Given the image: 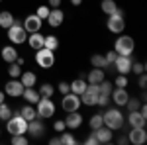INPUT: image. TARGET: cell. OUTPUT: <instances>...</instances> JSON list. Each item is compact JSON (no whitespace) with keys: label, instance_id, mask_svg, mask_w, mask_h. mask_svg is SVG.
I'll use <instances>...</instances> for the list:
<instances>
[{"label":"cell","instance_id":"6da1fadb","mask_svg":"<svg viewBox=\"0 0 147 145\" xmlns=\"http://www.w3.org/2000/svg\"><path fill=\"white\" fill-rule=\"evenodd\" d=\"M102 118H104V125H108L110 129H122L124 127V114L120 108H110V110H106L102 114Z\"/></svg>","mask_w":147,"mask_h":145},{"label":"cell","instance_id":"7a4b0ae2","mask_svg":"<svg viewBox=\"0 0 147 145\" xmlns=\"http://www.w3.org/2000/svg\"><path fill=\"white\" fill-rule=\"evenodd\" d=\"M134 49H136V41H134V37L120 34V37H118L116 43H114V51H116L118 55H131Z\"/></svg>","mask_w":147,"mask_h":145},{"label":"cell","instance_id":"3957f363","mask_svg":"<svg viewBox=\"0 0 147 145\" xmlns=\"http://www.w3.org/2000/svg\"><path fill=\"white\" fill-rule=\"evenodd\" d=\"M6 32H8V39H10V43H14V45L26 43V39H28V32L24 30L22 22H18V20L12 24Z\"/></svg>","mask_w":147,"mask_h":145},{"label":"cell","instance_id":"277c9868","mask_svg":"<svg viewBox=\"0 0 147 145\" xmlns=\"http://www.w3.org/2000/svg\"><path fill=\"white\" fill-rule=\"evenodd\" d=\"M6 129H8L10 135H26V132H28V122L24 120L20 114H16L14 118L6 120Z\"/></svg>","mask_w":147,"mask_h":145},{"label":"cell","instance_id":"5b68a950","mask_svg":"<svg viewBox=\"0 0 147 145\" xmlns=\"http://www.w3.org/2000/svg\"><path fill=\"white\" fill-rule=\"evenodd\" d=\"M35 63L41 69H51L55 65V51H51V49H47V47L37 49V53H35Z\"/></svg>","mask_w":147,"mask_h":145},{"label":"cell","instance_id":"8992f818","mask_svg":"<svg viewBox=\"0 0 147 145\" xmlns=\"http://www.w3.org/2000/svg\"><path fill=\"white\" fill-rule=\"evenodd\" d=\"M106 26H108V30L112 32V34H124L125 30V22H124V12L118 10L114 12V14H110L108 16V22H106Z\"/></svg>","mask_w":147,"mask_h":145},{"label":"cell","instance_id":"52a82bcc","mask_svg":"<svg viewBox=\"0 0 147 145\" xmlns=\"http://www.w3.org/2000/svg\"><path fill=\"white\" fill-rule=\"evenodd\" d=\"M35 112H37V118L39 120H47V118L55 116V104H53L51 98H39Z\"/></svg>","mask_w":147,"mask_h":145},{"label":"cell","instance_id":"ba28073f","mask_svg":"<svg viewBox=\"0 0 147 145\" xmlns=\"http://www.w3.org/2000/svg\"><path fill=\"white\" fill-rule=\"evenodd\" d=\"M61 106H63V110L67 112V114L69 112H77L80 108V96L75 94V92H67V94H63Z\"/></svg>","mask_w":147,"mask_h":145},{"label":"cell","instance_id":"9c48e42d","mask_svg":"<svg viewBox=\"0 0 147 145\" xmlns=\"http://www.w3.org/2000/svg\"><path fill=\"white\" fill-rule=\"evenodd\" d=\"M131 55H118L114 61V69L118 71V75H127L131 73Z\"/></svg>","mask_w":147,"mask_h":145},{"label":"cell","instance_id":"30bf717a","mask_svg":"<svg viewBox=\"0 0 147 145\" xmlns=\"http://www.w3.org/2000/svg\"><path fill=\"white\" fill-rule=\"evenodd\" d=\"M145 141H147V132H145V127H131V132L127 134V143L143 145Z\"/></svg>","mask_w":147,"mask_h":145},{"label":"cell","instance_id":"8fae6325","mask_svg":"<svg viewBox=\"0 0 147 145\" xmlns=\"http://www.w3.org/2000/svg\"><path fill=\"white\" fill-rule=\"evenodd\" d=\"M41 18H37L35 14H30V16H26V20L22 22L24 30L28 32V34H34V32H39L41 30Z\"/></svg>","mask_w":147,"mask_h":145},{"label":"cell","instance_id":"7c38bea8","mask_svg":"<svg viewBox=\"0 0 147 145\" xmlns=\"http://www.w3.org/2000/svg\"><path fill=\"white\" fill-rule=\"evenodd\" d=\"M4 92H6L8 96H12V98H18V96H22V92H24V84L18 80V78H12V80L6 82Z\"/></svg>","mask_w":147,"mask_h":145},{"label":"cell","instance_id":"4fadbf2b","mask_svg":"<svg viewBox=\"0 0 147 145\" xmlns=\"http://www.w3.org/2000/svg\"><path fill=\"white\" fill-rule=\"evenodd\" d=\"M26 134H30L32 137H41V135L45 134V125H43V122L39 120V118H35V120H32V122H28V132Z\"/></svg>","mask_w":147,"mask_h":145},{"label":"cell","instance_id":"5bb4252c","mask_svg":"<svg viewBox=\"0 0 147 145\" xmlns=\"http://www.w3.org/2000/svg\"><path fill=\"white\" fill-rule=\"evenodd\" d=\"M45 20L51 28H59L63 24V20H65V12L61 10V8H51L49 10V16H47Z\"/></svg>","mask_w":147,"mask_h":145},{"label":"cell","instance_id":"9a60e30c","mask_svg":"<svg viewBox=\"0 0 147 145\" xmlns=\"http://www.w3.org/2000/svg\"><path fill=\"white\" fill-rule=\"evenodd\" d=\"M92 134L96 135L98 143H110V141L114 139V134H112V129H110L108 125H100V127L92 129Z\"/></svg>","mask_w":147,"mask_h":145},{"label":"cell","instance_id":"2e32d148","mask_svg":"<svg viewBox=\"0 0 147 145\" xmlns=\"http://www.w3.org/2000/svg\"><path fill=\"white\" fill-rule=\"evenodd\" d=\"M127 123H129L131 127H145L147 116H143L139 110H134V112L127 114Z\"/></svg>","mask_w":147,"mask_h":145},{"label":"cell","instance_id":"e0dca14e","mask_svg":"<svg viewBox=\"0 0 147 145\" xmlns=\"http://www.w3.org/2000/svg\"><path fill=\"white\" fill-rule=\"evenodd\" d=\"M63 122H65V125H67L69 129H77V127L82 125V114H79V110L77 112H69V116L63 120Z\"/></svg>","mask_w":147,"mask_h":145},{"label":"cell","instance_id":"ac0fdd59","mask_svg":"<svg viewBox=\"0 0 147 145\" xmlns=\"http://www.w3.org/2000/svg\"><path fill=\"white\" fill-rule=\"evenodd\" d=\"M110 96H112V102L118 104V108L125 106V102H127V98H129V94H127V90H125V88H112Z\"/></svg>","mask_w":147,"mask_h":145},{"label":"cell","instance_id":"d6986e66","mask_svg":"<svg viewBox=\"0 0 147 145\" xmlns=\"http://www.w3.org/2000/svg\"><path fill=\"white\" fill-rule=\"evenodd\" d=\"M22 98L28 102V104H37V100H39L41 96H39V92H37L34 86H26L24 92H22Z\"/></svg>","mask_w":147,"mask_h":145},{"label":"cell","instance_id":"ffe728a7","mask_svg":"<svg viewBox=\"0 0 147 145\" xmlns=\"http://www.w3.org/2000/svg\"><path fill=\"white\" fill-rule=\"evenodd\" d=\"M43 37H45V35H41L39 32H34V34L28 35V45H30L34 51H37V49L43 47Z\"/></svg>","mask_w":147,"mask_h":145},{"label":"cell","instance_id":"44dd1931","mask_svg":"<svg viewBox=\"0 0 147 145\" xmlns=\"http://www.w3.org/2000/svg\"><path fill=\"white\" fill-rule=\"evenodd\" d=\"M20 82L24 84V88H26V86H35V82H37V75L32 73V71H22V75H20Z\"/></svg>","mask_w":147,"mask_h":145},{"label":"cell","instance_id":"7402d4cb","mask_svg":"<svg viewBox=\"0 0 147 145\" xmlns=\"http://www.w3.org/2000/svg\"><path fill=\"white\" fill-rule=\"evenodd\" d=\"M86 84H88V82H86L84 78H75L73 82H69V88H71V92H75V94L80 96V94L86 90Z\"/></svg>","mask_w":147,"mask_h":145},{"label":"cell","instance_id":"603a6c76","mask_svg":"<svg viewBox=\"0 0 147 145\" xmlns=\"http://www.w3.org/2000/svg\"><path fill=\"white\" fill-rule=\"evenodd\" d=\"M20 116H22L26 122H32V120H35V118H37V112H35L34 104H26V106H22Z\"/></svg>","mask_w":147,"mask_h":145},{"label":"cell","instance_id":"cb8c5ba5","mask_svg":"<svg viewBox=\"0 0 147 145\" xmlns=\"http://www.w3.org/2000/svg\"><path fill=\"white\" fill-rule=\"evenodd\" d=\"M16 59H18V51H16L12 45L2 47V61H6V63H14Z\"/></svg>","mask_w":147,"mask_h":145},{"label":"cell","instance_id":"d4e9b609","mask_svg":"<svg viewBox=\"0 0 147 145\" xmlns=\"http://www.w3.org/2000/svg\"><path fill=\"white\" fill-rule=\"evenodd\" d=\"M104 69H98V67H94L88 73V84H98V82H102L104 80Z\"/></svg>","mask_w":147,"mask_h":145},{"label":"cell","instance_id":"484cf974","mask_svg":"<svg viewBox=\"0 0 147 145\" xmlns=\"http://www.w3.org/2000/svg\"><path fill=\"white\" fill-rule=\"evenodd\" d=\"M100 8H102V12H104L106 16H110V14H114V12L120 10V6L116 4V0H102Z\"/></svg>","mask_w":147,"mask_h":145},{"label":"cell","instance_id":"4316f807","mask_svg":"<svg viewBox=\"0 0 147 145\" xmlns=\"http://www.w3.org/2000/svg\"><path fill=\"white\" fill-rule=\"evenodd\" d=\"M16 22V18L12 16L8 10H4V12H0V28H4V30H8L12 24Z\"/></svg>","mask_w":147,"mask_h":145},{"label":"cell","instance_id":"83f0119b","mask_svg":"<svg viewBox=\"0 0 147 145\" xmlns=\"http://www.w3.org/2000/svg\"><path fill=\"white\" fill-rule=\"evenodd\" d=\"M37 92H39V96H41V98H51V96H53V92H55V86H53V84H49V82H43V84L39 86Z\"/></svg>","mask_w":147,"mask_h":145},{"label":"cell","instance_id":"f1b7e54d","mask_svg":"<svg viewBox=\"0 0 147 145\" xmlns=\"http://www.w3.org/2000/svg\"><path fill=\"white\" fill-rule=\"evenodd\" d=\"M114 84L110 82V80H102V82H98V94H102V96H110V92H112Z\"/></svg>","mask_w":147,"mask_h":145},{"label":"cell","instance_id":"f546056e","mask_svg":"<svg viewBox=\"0 0 147 145\" xmlns=\"http://www.w3.org/2000/svg\"><path fill=\"white\" fill-rule=\"evenodd\" d=\"M43 47L51 49V51H57V47H59V39H57L55 35H45V37H43Z\"/></svg>","mask_w":147,"mask_h":145},{"label":"cell","instance_id":"4dcf8cb0","mask_svg":"<svg viewBox=\"0 0 147 145\" xmlns=\"http://www.w3.org/2000/svg\"><path fill=\"white\" fill-rule=\"evenodd\" d=\"M90 63L92 67H98V69H108V63H106V59H104V55H92L90 57Z\"/></svg>","mask_w":147,"mask_h":145},{"label":"cell","instance_id":"1f68e13d","mask_svg":"<svg viewBox=\"0 0 147 145\" xmlns=\"http://www.w3.org/2000/svg\"><path fill=\"white\" fill-rule=\"evenodd\" d=\"M8 75L12 78H20V75H22V65H18L16 61L14 63H8Z\"/></svg>","mask_w":147,"mask_h":145},{"label":"cell","instance_id":"d6a6232c","mask_svg":"<svg viewBox=\"0 0 147 145\" xmlns=\"http://www.w3.org/2000/svg\"><path fill=\"white\" fill-rule=\"evenodd\" d=\"M88 125H90V129H96V127L104 125V118H102V114H94V116L90 118V122H88Z\"/></svg>","mask_w":147,"mask_h":145},{"label":"cell","instance_id":"836d02e7","mask_svg":"<svg viewBox=\"0 0 147 145\" xmlns=\"http://www.w3.org/2000/svg\"><path fill=\"white\" fill-rule=\"evenodd\" d=\"M139 106H141V100L139 98H127V102H125V108H127V112H134V110H139Z\"/></svg>","mask_w":147,"mask_h":145},{"label":"cell","instance_id":"e575fe53","mask_svg":"<svg viewBox=\"0 0 147 145\" xmlns=\"http://www.w3.org/2000/svg\"><path fill=\"white\" fill-rule=\"evenodd\" d=\"M59 141H61L63 145H75V143H77L75 135H73V134H69V132H63V135L59 137Z\"/></svg>","mask_w":147,"mask_h":145},{"label":"cell","instance_id":"d590c367","mask_svg":"<svg viewBox=\"0 0 147 145\" xmlns=\"http://www.w3.org/2000/svg\"><path fill=\"white\" fill-rule=\"evenodd\" d=\"M10 116H12L10 106L2 102V104H0V120H4V122H6V120H10Z\"/></svg>","mask_w":147,"mask_h":145},{"label":"cell","instance_id":"8d00e7d4","mask_svg":"<svg viewBox=\"0 0 147 145\" xmlns=\"http://www.w3.org/2000/svg\"><path fill=\"white\" fill-rule=\"evenodd\" d=\"M112 84L116 88H125V86H127V75H118Z\"/></svg>","mask_w":147,"mask_h":145},{"label":"cell","instance_id":"74e56055","mask_svg":"<svg viewBox=\"0 0 147 145\" xmlns=\"http://www.w3.org/2000/svg\"><path fill=\"white\" fill-rule=\"evenodd\" d=\"M49 10H51L49 6H37V12H35V16H37V18H41V20H45L47 16H49Z\"/></svg>","mask_w":147,"mask_h":145},{"label":"cell","instance_id":"f35d334b","mask_svg":"<svg viewBox=\"0 0 147 145\" xmlns=\"http://www.w3.org/2000/svg\"><path fill=\"white\" fill-rule=\"evenodd\" d=\"M10 141L14 145H26V143H28V137H26V135H12Z\"/></svg>","mask_w":147,"mask_h":145},{"label":"cell","instance_id":"ab89813d","mask_svg":"<svg viewBox=\"0 0 147 145\" xmlns=\"http://www.w3.org/2000/svg\"><path fill=\"white\" fill-rule=\"evenodd\" d=\"M116 57H118V53H116V51H108V53H106V55H104V59H106V63H108V67H112L114 65V61H116Z\"/></svg>","mask_w":147,"mask_h":145},{"label":"cell","instance_id":"60d3db41","mask_svg":"<svg viewBox=\"0 0 147 145\" xmlns=\"http://www.w3.org/2000/svg\"><path fill=\"white\" fill-rule=\"evenodd\" d=\"M110 104V96H102V94H98V100H96V106H100V108H106Z\"/></svg>","mask_w":147,"mask_h":145},{"label":"cell","instance_id":"b9f144b4","mask_svg":"<svg viewBox=\"0 0 147 145\" xmlns=\"http://www.w3.org/2000/svg\"><path fill=\"white\" fill-rule=\"evenodd\" d=\"M131 71L136 75H141V73H145V65L143 63H131Z\"/></svg>","mask_w":147,"mask_h":145},{"label":"cell","instance_id":"7bdbcfd3","mask_svg":"<svg viewBox=\"0 0 147 145\" xmlns=\"http://www.w3.org/2000/svg\"><path fill=\"white\" fill-rule=\"evenodd\" d=\"M53 129H55V132H65V129H67V125H65L63 120H57V122L53 123Z\"/></svg>","mask_w":147,"mask_h":145},{"label":"cell","instance_id":"ee69618b","mask_svg":"<svg viewBox=\"0 0 147 145\" xmlns=\"http://www.w3.org/2000/svg\"><path fill=\"white\" fill-rule=\"evenodd\" d=\"M137 86L141 90H145V86H147V77H145V73H141L139 75V80H137Z\"/></svg>","mask_w":147,"mask_h":145},{"label":"cell","instance_id":"f6af8a7d","mask_svg":"<svg viewBox=\"0 0 147 145\" xmlns=\"http://www.w3.org/2000/svg\"><path fill=\"white\" fill-rule=\"evenodd\" d=\"M57 88H59V92H61V94H67V92H71V88H69V82H59V86H57Z\"/></svg>","mask_w":147,"mask_h":145},{"label":"cell","instance_id":"bcb514c9","mask_svg":"<svg viewBox=\"0 0 147 145\" xmlns=\"http://www.w3.org/2000/svg\"><path fill=\"white\" fill-rule=\"evenodd\" d=\"M84 143H86V145H98V139H96V135H94V134H90L88 137H86Z\"/></svg>","mask_w":147,"mask_h":145},{"label":"cell","instance_id":"7dc6e473","mask_svg":"<svg viewBox=\"0 0 147 145\" xmlns=\"http://www.w3.org/2000/svg\"><path fill=\"white\" fill-rule=\"evenodd\" d=\"M47 2H49V4H47L49 8H59V6H61V0H47Z\"/></svg>","mask_w":147,"mask_h":145},{"label":"cell","instance_id":"c3c4849f","mask_svg":"<svg viewBox=\"0 0 147 145\" xmlns=\"http://www.w3.org/2000/svg\"><path fill=\"white\" fill-rule=\"evenodd\" d=\"M118 143H127V135H120V137H118Z\"/></svg>","mask_w":147,"mask_h":145},{"label":"cell","instance_id":"681fc988","mask_svg":"<svg viewBox=\"0 0 147 145\" xmlns=\"http://www.w3.org/2000/svg\"><path fill=\"white\" fill-rule=\"evenodd\" d=\"M49 143H51V145H59L61 141H59V137H51V139H49Z\"/></svg>","mask_w":147,"mask_h":145},{"label":"cell","instance_id":"f907efd6","mask_svg":"<svg viewBox=\"0 0 147 145\" xmlns=\"http://www.w3.org/2000/svg\"><path fill=\"white\" fill-rule=\"evenodd\" d=\"M82 4V0H71V6H80Z\"/></svg>","mask_w":147,"mask_h":145},{"label":"cell","instance_id":"816d5d0a","mask_svg":"<svg viewBox=\"0 0 147 145\" xmlns=\"http://www.w3.org/2000/svg\"><path fill=\"white\" fill-rule=\"evenodd\" d=\"M4 98H6V92H4V90H0V104L4 102Z\"/></svg>","mask_w":147,"mask_h":145},{"label":"cell","instance_id":"f5cc1de1","mask_svg":"<svg viewBox=\"0 0 147 145\" xmlns=\"http://www.w3.org/2000/svg\"><path fill=\"white\" fill-rule=\"evenodd\" d=\"M0 2H2V0H0Z\"/></svg>","mask_w":147,"mask_h":145}]
</instances>
